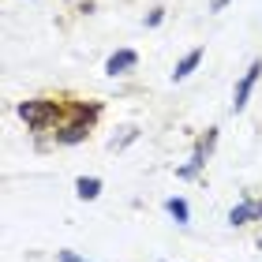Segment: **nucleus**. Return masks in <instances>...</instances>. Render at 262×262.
I'll return each instance as SVG.
<instances>
[{"instance_id": "obj_3", "label": "nucleus", "mask_w": 262, "mask_h": 262, "mask_svg": "<svg viewBox=\"0 0 262 262\" xmlns=\"http://www.w3.org/2000/svg\"><path fill=\"white\" fill-rule=\"evenodd\" d=\"M90 127H94V120H82V116H75L71 124H64L60 131H56V142H64V146H75V142H82L90 135Z\"/></svg>"}, {"instance_id": "obj_14", "label": "nucleus", "mask_w": 262, "mask_h": 262, "mask_svg": "<svg viewBox=\"0 0 262 262\" xmlns=\"http://www.w3.org/2000/svg\"><path fill=\"white\" fill-rule=\"evenodd\" d=\"M258 217H262V202H258Z\"/></svg>"}, {"instance_id": "obj_5", "label": "nucleus", "mask_w": 262, "mask_h": 262, "mask_svg": "<svg viewBox=\"0 0 262 262\" xmlns=\"http://www.w3.org/2000/svg\"><path fill=\"white\" fill-rule=\"evenodd\" d=\"M202 56H206V49H202V45H199V49H191V53H187L184 60L172 68V82H184V79H187V75H191V71H195V68L202 64Z\"/></svg>"}, {"instance_id": "obj_6", "label": "nucleus", "mask_w": 262, "mask_h": 262, "mask_svg": "<svg viewBox=\"0 0 262 262\" xmlns=\"http://www.w3.org/2000/svg\"><path fill=\"white\" fill-rule=\"evenodd\" d=\"M255 217H258V202H251V199L229 210V225H232V229H236V225H247V221H255Z\"/></svg>"}, {"instance_id": "obj_1", "label": "nucleus", "mask_w": 262, "mask_h": 262, "mask_svg": "<svg viewBox=\"0 0 262 262\" xmlns=\"http://www.w3.org/2000/svg\"><path fill=\"white\" fill-rule=\"evenodd\" d=\"M19 116L27 120L34 131H45L49 124L60 120V105L53 98H34V101H19Z\"/></svg>"}, {"instance_id": "obj_4", "label": "nucleus", "mask_w": 262, "mask_h": 262, "mask_svg": "<svg viewBox=\"0 0 262 262\" xmlns=\"http://www.w3.org/2000/svg\"><path fill=\"white\" fill-rule=\"evenodd\" d=\"M135 64H139V53L135 49H116L109 60H105V75H127Z\"/></svg>"}, {"instance_id": "obj_8", "label": "nucleus", "mask_w": 262, "mask_h": 262, "mask_svg": "<svg viewBox=\"0 0 262 262\" xmlns=\"http://www.w3.org/2000/svg\"><path fill=\"white\" fill-rule=\"evenodd\" d=\"M206 158H210V154L202 150V146H195L191 161H187L184 169H176V176H180V180H191V176H199V172H202V165H206Z\"/></svg>"}, {"instance_id": "obj_11", "label": "nucleus", "mask_w": 262, "mask_h": 262, "mask_svg": "<svg viewBox=\"0 0 262 262\" xmlns=\"http://www.w3.org/2000/svg\"><path fill=\"white\" fill-rule=\"evenodd\" d=\"M161 19H165V8H154L146 15V27H161Z\"/></svg>"}, {"instance_id": "obj_7", "label": "nucleus", "mask_w": 262, "mask_h": 262, "mask_svg": "<svg viewBox=\"0 0 262 262\" xmlns=\"http://www.w3.org/2000/svg\"><path fill=\"white\" fill-rule=\"evenodd\" d=\"M75 195L82 202H94L101 195V180H98V176H79V180H75Z\"/></svg>"}, {"instance_id": "obj_12", "label": "nucleus", "mask_w": 262, "mask_h": 262, "mask_svg": "<svg viewBox=\"0 0 262 262\" xmlns=\"http://www.w3.org/2000/svg\"><path fill=\"white\" fill-rule=\"evenodd\" d=\"M56 258H60V262H90V258H82L75 251H56Z\"/></svg>"}, {"instance_id": "obj_13", "label": "nucleus", "mask_w": 262, "mask_h": 262, "mask_svg": "<svg viewBox=\"0 0 262 262\" xmlns=\"http://www.w3.org/2000/svg\"><path fill=\"white\" fill-rule=\"evenodd\" d=\"M232 0H213V11H221V8H229Z\"/></svg>"}, {"instance_id": "obj_9", "label": "nucleus", "mask_w": 262, "mask_h": 262, "mask_svg": "<svg viewBox=\"0 0 262 262\" xmlns=\"http://www.w3.org/2000/svg\"><path fill=\"white\" fill-rule=\"evenodd\" d=\"M165 210L176 217V225H187V221H191V206H187L184 199H169V202H165Z\"/></svg>"}, {"instance_id": "obj_10", "label": "nucleus", "mask_w": 262, "mask_h": 262, "mask_svg": "<svg viewBox=\"0 0 262 262\" xmlns=\"http://www.w3.org/2000/svg\"><path fill=\"white\" fill-rule=\"evenodd\" d=\"M199 146L206 150V154H213V146H217V127H206V139H202Z\"/></svg>"}, {"instance_id": "obj_2", "label": "nucleus", "mask_w": 262, "mask_h": 262, "mask_svg": "<svg viewBox=\"0 0 262 262\" xmlns=\"http://www.w3.org/2000/svg\"><path fill=\"white\" fill-rule=\"evenodd\" d=\"M262 79V60H255L251 68L244 71V79L236 82V94H232V113H244V105L247 98H251V90H255V82Z\"/></svg>"}]
</instances>
